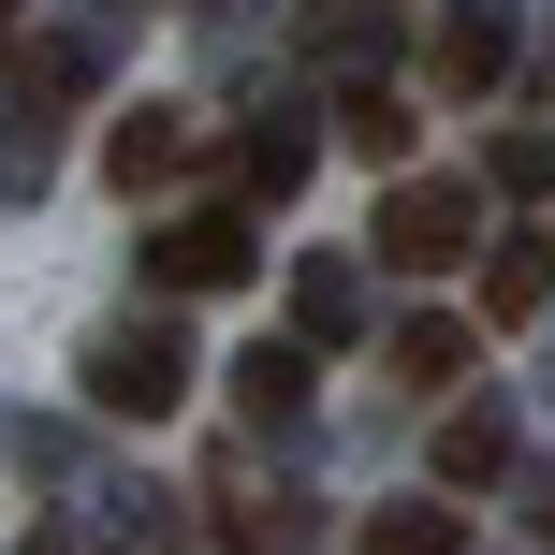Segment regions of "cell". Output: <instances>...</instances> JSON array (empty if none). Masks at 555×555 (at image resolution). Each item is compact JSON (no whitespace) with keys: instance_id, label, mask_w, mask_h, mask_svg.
Masks as SVG:
<instances>
[{"instance_id":"obj_1","label":"cell","mask_w":555,"mask_h":555,"mask_svg":"<svg viewBox=\"0 0 555 555\" xmlns=\"http://www.w3.org/2000/svg\"><path fill=\"white\" fill-rule=\"evenodd\" d=\"M365 249H380L395 278L468 263V249H482V191H453V176H395V191H380V220H365Z\"/></svg>"},{"instance_id":"obj_2","label":"cell","mask_w":555,"mask_h":555,"mask_svg":"<svg viewBox=\"0 0 555 555\" xmlns=\"http://www.w3.org/2000/svg\"><path fill=\"white\" fill-rule=\"evenodd\" d=\"M88 410H117V424H176V410H191V351H176L162 322L103 336V351H88Z\"/></svg>"},{"instance_id":"obj_3","label":"cell","mask_w":555,"mask_h":555,"mask_svg":"<svg viewBox=\"0 0 555 555\" xmlns=\"http://www.w3.org/2000/svg\"><path fill=\"white\" fill-rule=\"evenodd\" d=\"M146 263H162V293H220V278H249V205H205V220H176Z\"/></svg>"},{"instance_id":"obj_4","label":"cell","mask_w":555,"mask_h":555,"mask_svg":"<svg viewBox=\"0 0 555 555\" xmlns=\"http://www.w3.org/2000/svg\"><path fill=\"white\" fill-rule=\"evenodd\" d=\"M103 176H117V191H176V176H191V117H176V103H132L103 132Z\"/></svg>"},{"instance_id":"obj_5","label":"cell","mask_w":555,"mask_h":555,"mask_svg":"<svg viewBox=\"0 0 555 555\" xmlns=\"http://www.w3.org/2000/svg\"><path fill=\"white\" fill-rule=\"evenodd\" d=\"M307 365H322L307 336H249V365H234V410H249V424H293V410H307Z\"/></svg>"},{"instance_id":"obj_6","label":"cell","mask_w":555,"mask_h":555,"mask_svg":"<svg viewBox=\"0 0 555 555\" xmlns=\"http://www.w3.org/2000/svg\"><path fill=\"white\" fill-rule=\"evenodd\" d=\"M307 59H336V74H380V59H395V15H380V0H307Z\"/></svg>"},{"instance_id":"obj_7","label":"cell","mask_w":555,"mask_h":555,"mask_svg":"<svg viewBox=\"0 0 555 555\" xmlns=\"http://www.w3.org/2000/svg\"><path fill=\"white\" fill-rule=\"evenodd\" d=\"M307 162H322V146H307L293 117H263V132L234 146V205H293V191H307Z\"/></svg>"},{"instance_id":"obj_8","label":"cell","mask_w":555,"mask_h":555,"mask_svg":"<svg viewBox=\"0 0 555 555\" xmlns=\"http://www.w3.org/2000/svg\"><path fill=\"white\" fill-rule=\"evenodd\" d=\"M541 307H555V234H512L482 263V322H541Z\"/></svg>"},{"instance_id":"obj_9","label":"cell","mask_w":555,"mask_h":555,"mask_svg":"<svg viewBox=\"0 0 555 555\" xmlns=\"http://www.w3.org/2000/svg\"><path fill=\"white\" fill-rule=\"evenodd\" d=\"M351 322H365V278L351 263H293V336H307V351H336Z\"/></svg>"},{"instance_id":"obj_10","label":"cell","mask_w":555,"mask_h":555,"mask_svg":"<svg viewBox=\"0 0 555 555\" xmlns=\"http://www.w3.org/2000/svg\"><path fill=\"white\" fill-rule=\"evenodd\" d=\"M498 468H512V410L482 395V410H453V424H439V482H498Z\"/></svg>"},{"instance_id":"obj_11","label":"cell","mask_w":555,"mask_h":555,"mask_svg":"<svg viewBox=\"0 0 555 555\" xmlns=\"http://www.w3.org/2000/svg\"><path fill=\"white\" fill-rule=\"evenodd\" d=\"M395 380H468V322H439V307H424V322H395Z\"/></svg>"},{"instance_id":"obj_12","label":"cell","mask_w":555,"mask_h":555,"mask_svg":"<svg viewBox=\"0 0 555 555\" xmlns=\"http://www.w3.org/2000/svg\"><path fill=\"white\" fill-rule=\"evenodd\" d=\"M498 74H512V29L498 15H453L439 29V88H498Z\"/></svg>"},{"instance_id":"obj_13","label":"cell","mask_w":555,"mask_h":555,"mask_svg":"<svg viewBox=\"0 0 555 555\" xmlns=\"http://www.w3.org/2000/svg\"><path fill=\"white\" fill-rule=\"evenodd\" d=\"M336 132H351L365 162H410V103H395V88H365V74H351V103H336Z\"/></svg>"},{"instance_id":"obj_14","label":"cell","mask_w":555,"mask_h":555,"mask_svg":"<svg viewBox=\"0 0 555 555\" xmlns=\"http://www.w3.org/2000/svg\"><path fill=\"white\" fill-rule=\"evenodd\" d=\"M365 555H468V527H453L439 498H410V512H380V527H365Z\"/></svg>"},{"instance_id":"obj_15","label":"cell","mask_w":555,"mask_h":555,"mask_svg":"<svg viewBox=\"0 0 555 555\" xmlns=\"http://www.w3.org/2000/svg\"><path fill=\"white\" fill-rule=\"evenodd\" d=\"M498 191L512 205H555V132H498Z\"/></svg>"},{"instance_id":"obj_16","label":"cell","mask_w":555,"mask_h":555,"mask_svg":"<svg viewBox=\"0 0 555 555\" xmlns=\"http://www.w3.org/2000/svg\"><path fill=\"white\" fill-rule=\"evenodd\" d=\"M0 15H29V0H0Z\"/></svg>"}]
</instances>
